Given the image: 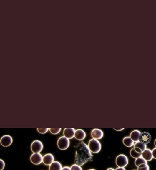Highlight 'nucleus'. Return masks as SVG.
Segmentation results:
<instances>
[{
  "mask_svg": "<svg viewBox=\"0 0 156 170\" xmlns=\"http://www.w3.org/2000/svg\"><path fill=\"white\" fill-rule=\"evenodd\" d=\"M93 155L91 153L88 145L82 141L77 145L75 163L82 166L88 161H93Z\"/></svg>",
  "mask_w": 156,
  "mask_h": 170,
  "instance_id": "obj_1",
  "label": "nucleus"
},
{
  "mask_svg": "<svg viewBox=\"0 0 156 170\" xmlns=\"http://www.w3.org/2000/svg\"><path fill=\"white\" fill-rule=\"evenodd\" d=\"M88 147L90 152L94 153H99L101 149V145L100 142L98 140L93 138L90 140Z\"/></svg>",
  "mask_w": 156,
  "mask_h": 170,
  "instance_id": "obj_2",
  "label": "nucleus"
},
{
  "mask_svg": "<svg viewBox=\"0 0 156 170\" xmlns=\"http://www.w3.org/2000/svg\"><path fill=\"white\" fill-rule=\"evenodd\" d=\"M115 162L118 167L124 168L128 165V160L127 156L123 154H120L117 156Z\"/></svg>",
  "mask_w": 156,
  "mask_h": 170,
  "instance_id": "obj_3",
  "label": "nucleus"
},
{
  "mask_svg": "<svg viewBox=\"0 0 156 170\" xmlns=\"http://www.w3.org/2000/svg\"><path fill=\"white\" fill-rule=\"evenodd\" d=\"M70 145L69 139L64 136H62L59 138L57 141V145L59 149L64 150L68 149Z\"/></svg>",
  "mask_w": 156,
  "mask_h": 170,
  "instance_id": "obj_4",
  "label": "nucleus"
},
{
  "mask_svg": "<svg viewBox=\"0 0 156 170\" xmlns=\"http://www.w3.org/2000/svg\"><path fill=\"white\" fill-rule=\"evenodd\" d=\"M44 145L39 140H36L32 142L31 145V149L33 153H40L42 150Z\"/></svg>",
  "mask_w": 156,
  "mask_h": 170,
  "instance_id": "obj_5",
  "label": "nucleus"
},
{
  "mask_svg": "<svg viewBox=\"0 0 156 170\" xmlns=\"http://www.w3.org/2000/svg\"><path fill=\"white\" fill-rule=\"evenodd\" d=\"M152 140L151 135L147 132H142L140 135L139 141L145 145L149 143Z\"/></svg>",
  "mask_w": 156,
  "mask_h": 170,
  "instance_id": "obj_6",
  "label": "nucleus"
},
{
  "mask_svg": "<svg viewBox=\"0 0 156 170\" xmlns=\"http://www.w3.org/2000/svg\"><path fill=\"white\" fill-rule=\"evenodd\" d=\"M13 141L12 137L9 135H5L3 136L0 140L1 145L5 147L10 146L12 143Z\"/></svg>",
  "mask_w": 156,
  "mask_h": 170,
  "instance_id": "obj_7",
  "label": "nucleus"
},
{
  "mask_svg": "<svg viewBox=\"0 0 156 170\" xmlns=\"http://www.w3.org/2000/svg\"><path fill=\"white\" fill-rule=\"evenodd\" d=\"M30 160L35 165H39L42 162L43 156L40 153H33L31 156Z\"/></svg>",
  "mask_w": 156,
  "mask_h": 170,
  "instance_id": "obj_8",
  "label": "nucleus"
},
{
  "mask_svg": "<svg viewBox=\"0 0 156 170\" xmlns=\"http://www.w3.org/2000/svg\"><path fill=\"white\" fill-rule=\"evenodd\" d=\"M54 156L51 153H47L43 156L42 162L45 165L50 166L54 161Z\"/></svg>",
  "mask_w": 156,
  "mask_h": 170,
  "instance_id": "obj_9",
  "label": "nucleus"
},
{
  "mask_svg": "<svg viewBox=\"0 0 156 170\" xmlns=\"http://www.w3.org/2000/svg\"><path fill=\"white\" fill-rule=\"evenodd\" d=\"M91 135L93 139L97 140L101 139L104 136L103 131L99 129H94L91 133Z\"/></svg>",
  "mask_w": 156,
  "mask_h": 170,
  "instance_id": "obj_10",
  "label": "nucleus"
},
{
  "mask_svg": "<svg viewBox=\"0 0 156 170\" xmlns=\"http://www.w3.org/2000/svg\"><path fill=\"white\" fill-rule=\"evenodd\" d=\"M75 131L74 128H66L63 131L64 136L69 139H72L74 137Z\"/></svg>",
  "mask_w": 156,
  "mask_h": 170,
  "instance_id": "obj_11",
  "label": "nucleus"
},
{
  "mask_svg": "<svg viewBox=\"0 0 156 170\" xmlns=\"http://www.w3.org/2000/svg\"><path fill=\"white\" fill-rule=\"evenodd\" d=\"M134 148L136 152L142 153L147 149V145L142 144L139 141L136 142L134 145Z\"/></svg>",
  "mask_w": 156,
  "mask_h": 170,
  "instance_id": "obj_12",
  "label": "nucleus"
},
{
  "mask_svg": "<svg viewBox=\"0 0 156 170\" xmlns=\"http://www.w3.org/2000/svg\"><path fill=\"white\" fill-rule=\"evenodd\" d=\"M142 157L147 161H151L153 158L152 151L149 149H146L142 153Z\"/></svg>",
  "mask_w": 156,
  "mask_h": 170,
  "instance_id": "obj_13",
  "label": "nucleus"
},
{
  "mask_svg": "<svg viewBox=\"0 0 156 170\" xmlns=\"http://www.w3.org/2000/svg\"><path fill=\"white\" fill-rule=\"evenodd\" d=\"M86 134L83 129H79L75 131L74 137L75 138L79 141H82L86 137Z\"/></svg>",
  "mask_w": 156,
  "mask_h": 170,
  "instance_id": "obj_14",
  "label": "nucleus"
},
{
  "mask_svg": "<svg viewBox=\"0 0 156 170\" xmlns=\"http://www.w3.org/2000/svg\"><path fill=\"white\" fill-rule=\"evenodd\" d=\"M141 132L138 130H135L132 132L130 135V137L134 142L139 141L140 135Z\"/></svg>",
  "mask_w": 156,
  "mask_h": 170,
  "instance_id": "obj_15",
  "label": "nucleus"
},
{
  "mask_svg": "<svg viewBox=\"0 0 156 170\" xmlns=\"http://www.w3.org/2000/svg\"><path fill=\"white\" fill-rule=\"evenodd\" d=\"M62 167L60 162L54 161L49 166V170H62Z\"/></svg>",
  "mask_w": 156,
  "mask_h": 170,
  "instance_id": "obj_16",
  "label": "nucleus"
},
{
  "mask_svg": "<svg viewBox=\"0 0 156 170\" xmlns=\"http://www.w3.org/2000/svg\"><path fill=\"white\" fill-rule=\"evenodd\" d=\"M134 142L131 139L130 137H126L123 140V143L126 147H131L134 145Z\"/></svg>",
  "mask_w": 156,
  "mask_h": 170,
  "instance_id": "obj_17",
  "label": "nucleus"
},
{
  "mask_svg": "<svg viewBox=\"0 0 156 170\" xmlns=\"http://www.w3.org/2000/svg\"><path fill=\"white\" fill-rule=\"evenodd\" d=\"M135 163L136 166L137 167H138L139 166L142 164H147V161H145L142 156L136 159Z\"/></svg>",
  "mask_w": 156,
  "mask_h": 170,
  "instance_id": "obj_18",
  "label": "nucleus"
},
{
  "mask_svg": "<svg viewBox=\"0 0 156 170\" xmlns=\"http://www.w3.org/2000/svg\"><path fill=\"white\" fill-rule=\"evenodd\" d=\"M130 154L132 157L134 158L137 159L141 157L142 153H140L136 152L133 148L130 150Z\"/></svg>",
  "mask_w": 156,
  "mask_h": 170,
  "instance_id": "obj_19",
  "label": "nucleus"
},
{
  "mask_svg": "<svg viewBox=\"0 0 156 170\" xmlns=\"http://www.w3.org/2000/svg\"><path fill=\"white\" fill-rule=\"evenodd\" d=\"M61 129V128H49V130L51 133L53 135H56L60 133Z\"/></svg>",
  "mask_w": 156,
  "mask_h": 170,
  "instance_id": "obj_20",
  "label": "nucleus"
},
{
  "mask_svg": "<svg viewBox=\"0 0 156 170\" xmlns=\"http://www.w3.org/2000/svg\"><path fill=\"white\" fill-rule=\"evenodd\" d=\"M138 170H149V166L147 164H142L138 167Z\"/></svg>",
  "mask_w": 156,
  "mask_h": 170,
  "instance_id": "obj_21",
  "label": "nucleus"
},
{
  "mask_svg": "<svg viewBox=\"0 0 156 170\" xmlns=\"http://www.w3.org/2000/svg\"><path fill=\"white\" fill-rule=\"evenodd\" d=\"M49 128H37V130L38 131L39 133L40 134H44L47 133L48 132V130H49Z\"/></svg>",
  "mask_w": 156,
  "mask_h": 170,
  "instance_id": "obj_22",
  "label": "nucleus"
},
{
  "mask_svg": "<svg viewBox=\"0 0 156 170\" xmlns=\"http://www.w3.org/2000/svg\"><path fill=\"white\" fill-rule=\"evenodd\" d=\"M70 168L71 170H82L81 166L77 165L76 164H74L72 165Z\"/></svg>",
  "mask_w": 156,
  "mask_h": 170,
  "instance_id": "obj_23",
  "label": "nucleus"
},
{
  "mask_svg": "<svg viewBox=\"0 0 156 170\" xmlns=\"http://www.w3.org/2000/svg\"><path fill=\"white\" fill-rule=\"evenodd\" d=\"M5 166V163L4 161L0 159V170H3L4 169Z\"/></svg>",
  "mask_w": 156,
  "mask_h": 170,
  "instance_id": "obj_24",
  "label": "nucleus"
},
{
  "mask_svg": "<svg viewBox=\"0 0 156 170\" xmlns=\"http://www.w3.org/2000/svg\"><path fill=\"white\" fill-rule=\"evenodd\" d=\"M156 148H154V149L152 151V155L153 156V158H154L155 159H156Z\"/></svg>",
  "mask_w": 156,
  "mask_h": 170,
  "instance_id": "obj_25",
  "label": "nucleus"
},
{
  "mask_svg": "<svg viewBox=\"0 0 156 170\" xmlns=\"http://www.w3.org/2000/svg\"><path fill=\"white\" fill-rule=\"evenodd\" d=\"M62 170H71L70 168L68 166H64L62 169Z\"/></svg>",
  "mask_w": 156,
  "mask_h": 170,
  "instance_id": "obj_26",
  "label": "nucleus"
},
{
  "mask_svg": "<svg viewBox=\"0 0 156 170\" xmlns=\"http://www.w3.org/2000/svg\"><path fill=\"white\" fill-rule=\"evenodd\" d=\"M114 129L115 130H116L117 131H122L123 130V129H124L125 128H114Z\"/></svg>",
  "mask_w": 156,
  "mask_h": 170,
  "instance_id": "obj_27",
  "label": "nucleus"
},
{
  "mask_svg": "<svg viewBox=\"0 0 156 170\" xmlns=\"http://www.w3.org/2000/svg\"><path fill=\"white\" fill-rule=\"evenodd\" d=\"M115 170H126V169L125 168H119V167H118Z\"/></svg>",
  "mask_w": 156,
  "mask_h": 170,
  "instance_id": "obj_28",
  "label": "nucleus"
},
{
  "mask_svg": "<svg viewBox=\"0 0 156 170\" xmlns=\"http://www.w3.org/2000/svg\"><path fill=\"white\" fill-rule=\"evenodd\" d=\"M107 170H115L114 169L112 168H109L108 169H107Z\"/></svg>",
  "mask_w": 156,
  "mask_h": 170,
  "instance_id": "obj_29",
  "label": "nucleus"
},
{
  "mask_svg": "<svg viewBox=\"0 0 156 170\" xmlns=\"http://www.w3.org/2000/svg\"><path fill=\"white\" fill-rule=\"evenodd\" d=\"M89 170H95V169H89Z\"/></svg>",
  "mask_w": 156,
  "mask_h": 170,
  "instance_id": "obj_30",
  "label": "nucleus"
},
{
  "mask_svg": "<svg viewBox=\"0 0 156 170\" xmlns=\"http://www.w3.org/2000/svg\"></svg>",
  "mask_w": 156,
  "mask_h": 170,
  "instance_id": "obj_31",
  "label": "nucleus"
}]
</instances>
